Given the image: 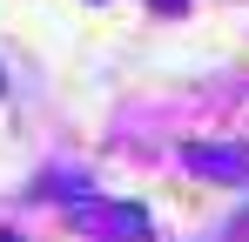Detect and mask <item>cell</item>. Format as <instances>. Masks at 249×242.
<instances>
[{"instance_id": "1", "label": "cell", "mask_w": 249, "mask_h": 242, "mask_svg": "<svg viewBox=\"0 0 249 242\" xmlns=\"http://www.w3.org/2000/svg\"><path fill=\"white\" fill-rule=\"evenodd\" d=\"M68 222L94 242H142L148 236V215L135 202H101V195H74L68 202Z\"/></svg>"}, {"instance_id": "2", "label": "cell", "mask_w": 249, "mask_h": 242, "mask_svg": "<svg viewBox=\"0 0 249 242\" xmlns=\"http://www.w3.org/2000/svg\"><path fill=\"white\" fill-rule=\"evenodd\" d=\"M182 168L215 175V182H249V148L243 141H182Z\"/></svg>"}, {"instance_id": "3", "label": "cell", "mask_w": 249, "mask_h": 242, "mask_svg": "<svg viewBox=\"0 0 249 242\" xmlns=\"http://www.w3.org/2000/svg\"><path fill=\"white\" fill-rule=\"evenodd\" d=\"M0 242H14V236H0Z\"/></svg>"}]
</instances>
